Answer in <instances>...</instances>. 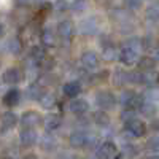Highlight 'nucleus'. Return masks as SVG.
<instances>
[{"instance_id":"obj_1","label":"nucleus","mask_w":159,"mask_h":159,"mask_svg":"<svg viewBox=\"0 0 159 159\" xmlns=\"http://www.w3.org/2000/svg\"><path fill=\"white\" fill-rule=\"evenodd\" d=\"M110 19L111 22L119 29V32H132L134 30V21H132V15L126 8H113L110 10Z\"/></svg>"},{"instance_id":"obj_2","label":"nucleus","mask_w":159,"mask_h":159,"mask_svg":"<svg viewBox=\"0 0 159 159\" xmlns=\"http://www.w3.org/2000/svg\"><path fill=\"white\" fill-rule=\"evenodd\" d=\"M118 102L123 108L140 110V107L145 102V97H143V94H139V92H135L134 89H124L121 94H119Z\"/></svg>"},{"instance_id":"obj_3","label":"nucleus","mask_w":159,"mask_h":159,"mask_svg":"<svg viewBox=\"0 0 159 159\" xmlns=\"http://www.w3.org/2000/svg\"><path fill=\"white\" fill-rule=\"evenodd\" d=\"M124 134L132 137V139L143 137L145 134H147V124H145L142 119L135 118L129 123H124Z\"/></svg>"},{"instance_id":"obj_4","label":"nucleus","mask_w":159,"mask_h":159,"mask_svg":"<svg viewBox=\"0 0 159 159\" xmlns=\"http://www.w3.org/2000/svg\"><path fill=\"white\" fill-rule=\"evenodd\" d=\"M118 99L115 97V94L111 91H99L96 94V105L99 107V110H111L115 105H116Z\"/></svg>"},{"instance_id":"obj_5","label":"nucleus","mask_w":159,"mask_h":159,"mask_svg":"<svg viewBox=\"0 0 159 159\" xmlns=\"http://www.w3.org/2000/svg\"><path fill=\"white\" fill-rule=\"evenodd\" d=\"M99 29H100V24H99L97 16H88L78 25L80 34H83V35H96L99 34Z\"/></svg>"},{"instance_id":"obj_6","label":"nucleus","mask_w":159,"mask_h":159,"mask_svg":"<svg viewBox=\"0 0 159 159\" xmlns=\"http://www.w3.org/2000/svg\"><path fill=\"white\" fill-rule=\"evenodd\" d=\"M56 32H57V37L62 40V42H70V40L75 37L76 29H75V24H73L72 21L64 19V21H61V22L57 24Z\"/></svg>"},{"instance_id":"obj_7","label":"nucleus","mask_w":159,"mask_h":159,"mask_svg":"<svg viewBox=\"0 0 159 159\" xmlns=\"http://www.w3.org/2000/svg\"><path fill=\"white\" fill-rule=\"evenodd\" d=\"M97 159H116L118 157V148L113 142H103L99 145L96 151Z\"/></svg>"},{"instance_id":"obj_8","label":"nucleus","mask_w":159,"mask_h":159,"mask_svg":"<svg viewBox=\"0 0 159 159\" xmlns=\"http://www.w3.org/2000/svg\"><path fill=\"white\" fill-rule=\"evenodd\" d=\"M42 121H43L42 115H40L38 111H34V110L24 111L22 116H21V126H22V129H34Z\"/></svg>"},{"instance_id":"obj_9","label":"nucleus","mask_w":159,"mask_h":159,"mask_svg":"<svg viewBox=\"0 0 159 159\" xmlns=\"http://www.w3.org/2000/svg\"><path fill=\"white\" fill-rule=\"evenodd\" d=\"M80 62H81V65H83L84 70H88V72H89V70H96V69L99 67V56L96 54L94 51L88 49V51H83V52H81Z\"/></svg>"},{"instance_id":"obj_10","label":"nucleus","mask_w":159,"mask_h":159,"mask_svg":"<svg viewBox=\"0 0 159 159\" xmlns=\"http://www.w3.org/2000/svg\"><path fill=\"white\" fill-rule=\"evenodd\" d=\"M88 140H89V134L84 130H73L69 135V145L72 148H84L88 147Z\"/></svg>"},{"instance_id":"obj_11","label":"nucleus","mask_w":159,"mask_h":159,"mask_svg":"<svg viewBox=\"0 0 159 159\" xmlns=\"http://www.w3.org/2000/svg\"><path fill=\"white\" fill-rule=\"evenodd\" d=\"M21 119L18 118V115L13 113L11 110L2 113V119H0V129H2V134H7L8 130H11L13 127H16V124Z\"/></svg>"},{"instance_id":"obj_12","label":"nucleus","mask_w":159,"mask_h":159,"mask_svg":"<svg viewBox=\"0 0 159 159\" xmlns=\"http://www.w3.org/2000/svg\"><path fill=\"white\" fill-rule=\"evenodd\" d=\"M139 61H140L139 52L123 46L121 52H119V62H121L123 65H126V67H134V65L139 64Z\"/></svg>"},{"instance_id":"obj_13","label":"nucleus","mask_w":159,"mask_h":159,"mask_svg":"<svg viewBox=\"0 0 159 159\" xmlns=\"http://www.w3.org/2000/svg\"><path fill=\"white\" fill-rule=\"evenodd\" d=\"M2 81L5 84H18L22 81V72L18 67H8L3 75H2Z\"/></svg>"},{"instance_id":"obj_14","label":"nucleus","mask_w":159,"mask_h":159,"mask_svg":"<svg viewBox=\"0 0 159 159\" xmlns=\"http://www.w3.org/2000/svg\"><path fill=\"white\" fill-rule=\"evenodd\" d=\"M62 92L65 97L69 99H78V96L81 94V83L78 81V80H70V81H67L64 86H62Z\"/></svg>"},{"instance_id":"obj_15","label":"nucleus","mask_w":159,"mask_h":159,"mask_svg":"<svg viewBox=\"0 0 159 159\" xmlns=\"http://www.w3.org/2000/svg\"><path fill=\"white\" fill-rule=\"evenodd\" d=\"M37 140H38V135H37L35 129H21V132H19V142H21L22 147L30 148V147H34V145L37 143Z\"/></svg>"},{"instance_id":"obj_16","label":"nucleus","mask_w":159,"mask_h":159,"mask_svg":"<svg viewBox=\"0 0 159 159\" xmlns=\"http://www.w3.org/2000/svg\"><path fill=\"white\" fill-rule=\"evenodd\" d=\"M40 42L43 43V46L46 48H52L57 45V32H54L52 29H42L40 30Z\"/></svg>"},{"instance_id":"obj_17","label":"nucleus","mask_w":159,"mask_h":159,"mask_svg":"<svg viewBox=\"0 0 159 159\" xmlns=\"http://www.w3.org/2000/svg\"><path fill=\"white\" fill-rule=\"evenodd\" d=\"M62 124V116L59 113H49L43 118V126L48 132H54L61 127Z\"/></svg>"},{"instance_id":"obj_18","label":"nucleus","mask_w":159,"mask_h":159,"mask_svg":"<svg viewBox=\"0 0 159 159\" xmlns=\"http://www.w3.org/2000/svg\"><path fill=\"white\" fill-rule=\"evenodd\" d=\"M119 52H121V51H118V48H116L113 43H110V45L102 46L100 57H102L105 62H115V61H119Z\"/></svg>"},{"instance_id":"obj_19","label":"nucleus","mask_w":159,"mask_h":159,"mask_svg":"<svg viewBox=\"0 0 159 159\" xmlns=\"http://www.w3.org/2000/svg\"><path fill=\"white\" fill-rule=\"evenodd\" d=\"M19 102H21V91L19 89L11 88V89H8L5 92V96H3V105L13 108V107H16Z\"/></svg>"},{"instance_id":"obj_20","label":"nucleus","mask_w":159,"mask_h":159,"mask_svg":"<svg viewBox=\"0 0 159 159\" xmlns=\"http://www.w3.org/2000/svg\"><path fill=\"white\" fill-rule=\"evenodd\" d=\"M24 42L19 38V37H11L8 38V42H7V51L10 52L11 56H21V52H22V45Z\"/></svg>"},{"instance_id":"obj_21","label":"nucleus","mask_w":159,"mask_h":159,"mask_svg":"<svg viewBox=\"0 0 159 159\" xmlns=\"http://www.w3.org/2000/svg\"><path fill=\"white\" fill-rule=\"evenodd\" d=\"M43 94H45L43 86L40 84L38 81H34V83H30V84H29V88L25 89V97H27V99H30V100H40Z\"/></svg>"},{"instance_id":"obj_22","label":"nucleus","mask_w":159,"mask_h":159,"mask_svg":"<svg viewBox=\"0 0 159 159\" xmlns=\"http://www.w3.org/2000/svg\"><path fill=\"white\" fill-rule=\"evenodd\" d=\"M69 108H70V111H72L73 115H84V113L89 110V103H88V100L78 97V99H73V100L70 102Z\"/></svg>"},{"instance_id":"obj_23","label":"nucleus","mask_w":159,"mask_h":159,"mask_svg":"<svg viewBox=\"0 0 159 159\" xmlns=\"http://www.w3.org/2000/svg\"><path fill=\"white\" fill-rule=\"evenodd\" d=\"M156 61H154V57L153 56H142L140 57V61H139V64H137V69H139V72H142V73H145V72H153V70H156Z\"/></svg>"},{"instance_id":"obj_24","label":"nucleus","mask_w":159,"mask_h":159,"mask_svg":"<svg viewBox=\"0 0 159 159\" xmlns=\"http://www.w3.org/2000/svg\"><path fill=\"white\" fill-rule=\"evenodd\" d=\"M48 54H46V51H45V48L43 46H32L30 48V52H29V59L32 61V62H35L38 67H40V64H42L43 61H45V57H46Z\"/></svg>"},{"instance_id":"obj_25","label":"nucleus","mask_w":159,"mask_h":159,"mask_svg":"<svg viewBox=\"0 0 159 159\" xmlns=\"http://www.w3.org/2000/svg\"><path fill=\"white\" fill-rule=\"evenodd\" d=\"M111 81L115 86H124L126 83H129V72L124 69H116L111 75Z\"/></svg>"},{"instance_id":"obj_26","label":"nucleus","mask_w":159,"mask_h":159,"mask_svg":"<svg viewBox=\"0 0 159 159\" xmlns=\"http://www.w3.org/2000/svg\"><path fill=\"white\" fill-rule=\"evenodd\" d=\"M38 102H40V107L42 108L51 110V108H54L57 105V97H56V94H52V92H45Z\"/></svg>"},{"instance_id":"obj_27","label":"nucleus","mask_w":159,"mask_h":159,"mask_svg":"<svg viewBox=\"0 0 159 159\" xmlns=\"http://www.w3.org/2000/svg\"><path fill=\"white\" fill-rule=\"evenodd\" d=\"M92 123L100 127H107V126H110V116L103 110H96L92 113Z\"/></svg>"},{"instance_id":"obj_28","label":"nucleus","mask_w":159,"mask_h":159,"mask_svg":"<svg viewBox=\"0 0 159 159\" xmlns=\"http://www.w3.org/2000/svg\"><path fill=\"white\" fill-rule=\"evenodd\" d=\"M139 111H140V115H143L145 118L154 119V116L157 115V107H156V103H154V102H148V100H145Z\"/></svg>"},{"instance_id":"obj_29","label":"nucleus","mask_w":159,"mask_h":159,"mask_svg":"<svg viewBox=\"0 0 159 159\" xmlns=\"http://www.w3.org/2000/svg\"><path fill=\"white\" fill-rule=\"evenodd\" d=\"M142 84H147L148 88L157 86V84H159V72L153 70V72H145V73H142Z\"/></svg>"},{"instance_id":"obj_30","label":"nucleus","mask_w":159,"mask_h":159,"mask_svg":"<svg viewBox=\"0 0 159 159\" xmlns=\"http://www.w3.org/2000/svg\"><path fill=\"white\" fill-rule=\"evenodd\" d=\"M145 18L148 21H159V0L147 7V10H145Z\"/></svg>"},{"instance_id":"obj_31","label":"nucleus","mask_w":159,"mask_h":159,"mask_svg":"<svg viewBox=\"0 0 159 159\" xmlns=\"http://www.w3.org/2000/svg\"><path fill=\"white\" fill-rule=\"evenodd\" d=\"M124 48H129L135 52H140V49H143L142 46V38H137V37H130L124 42Z\"/></svg>"},{"instance_id":"obj_32","label":"nucleus","mask_w":159,"mask_h":159,"mask_svg":"<svg viewBox=\"0 0 159 159\" xmlns=\"http://www.w3.org/2000/svg\"><path fill=\"white\" fill-rule=\"evenodd\" d=\"M56 147H57V142H56V139L52 137L51 134H46L42 139V148L45 151H52V150H56Z\"/></svg>"},{"instance_id":"obj_33","label":"nucleus","mask_w":159,"mask_h":159,"mask_svg":"<svg viewBox=\"0 0 159 159\" xmlns=\"http://www.w3.org/2000/svg\"><path fill=\"white\" fill-rule=\"evenodd\" d=\"M2 156H3V159H18L19 157V148L15 147V145H8V147L3 148Z\"/></svg>"},{"instance_id":"obj_34","label":"nucleus","mask_w":159,"mask_h":159,"mask_svg":"<svg viewBox=\"0 0 159 159\" xmlns=\"http://www.w3.org/2000/svg\"><path fill=\"white\" fill-rule=\"evenodd\" d=\"M143 97H145V100L154 102V103H156V100H159V88H157V86L148 88L147 91L143 92Z\"/></svg>"},{"instance_id":"obj_35","label":"nucleus","mask_w":159,"mask_h":159,"mask_svg":"<svg viewBox=\"0 0 159 159\" xmlns=\"http://www.w3.org/2000/svg\"><path fill=\"white\" fill-rule=\"evenodd\" d=\"M70 8L75 13H83V11L88 10V2L86 0H73V2L70 3Z\"/></svg>"},{"instance_id":"obj_36","label":"nucleus","mask_w":159,"mask_h":159,"mask_svg":"<svg viewBox=\"0 0 159 159\" xmlns=\"http://www.w3.org/2000/svg\"><path fill=\"white\" fill-rule=\"evenodd\" d=\"M123 2H124V8L129 11H137L143 5V0H123Z\"/></svg>"},{"instance_id":"obj_37","label":"nucleus","mask_w":159,"mask_h":159,"mask_svg":"<svg viewBox=\"0 0 159 159\" xmlns=\"http://www.w3.org/2000/svg\"><path fill=\"white\" fill-rule=\"evenodd\" d=\"M139 110H132V108H123L121 111V119L124 123H129L132 119H135V115H137Z\"/></svg>"},{"instance_id":"obj_38","label":"nucleus","mask_w":159,"mask_h":159,"mask_svg":"<svg viewBox=\"0 0 159 159\" xmlns=\"http://www.w3.org/2000/svg\"><path fill=\"white\" fill-rule=\"evenodd\" d=\"M147 148H148L150 151L159 153V135H153L151 139H148V142H147Z\"/></svg>"},{"instance_id":"obj_39","label":"nucleus","mask_w":159,"mask_h":159,"mask_svg":"<svg viewBox=\"0 0 159 159\" xmlns=\"http://www.w3.org/2000/svg\"><path fill=\"white\" fill-rule=\"evenodd\" d=\"M52 7H54V10L56 11H67L69 8H70V3L67 2V0H56L54 3H52Z\"/></svg>"},{"instance_id":"obj_40","label":"nucleus","mask_w":159,"mask_h":159,"mask_svg":"<svg viewBox=\"0 0 159 159\" xmlns=\"http://www.w3.org/2000/svg\"><path fill=\"white\" fill-rule=\"evenodd\" d=\"M52 67H54V59L49 57V56H46V57H45V61H43L42 64H40V69H43V70H46V72L52 70Z\"/></svg>"},{"instance_id":"obj_41","label":"nucleus","mask_w":159,"mask_h":159,"mask_svg":"<svg viewBox=\"0 0 159 159\" xmlns=\"http://www.w3.org/2000/svg\"><path fill=\"white\" fill-rule=\"evenodd\" d=\"M142 46H143V49H145V51L153 49V46H154V38H153V37H150V35H147L145 38H142Z\"/></svg>"},{"instance_id":"obj_42","label":"nucleus","mask_w":159,"mask_h":159,"mask_svg":"<svg viewBox=\"0 0 159 159\" xmlns=\"http://www.w3.org/2000/svg\"><path fill=\"white\" fill-rule=\"evenodd\" d=\"M19 8H24V7H29L30 3H32V0H13Z\"/></svg>"},{"instance_id":"obj_43","label":"nucleus","mask_w":159,"mask_h":159,"mask_svg":"<svg viewBox=\"0 0 159 159\" xmlns=\"http://www.w3.org/2000/svg\"><path fill=\"white\" fill-rule=\"evenodd\" d=\"M96 2H97L99 5H102V7H110L113 0H96Z\"/></svg>"},{"instance_id":"obj_44","label":"nucleus","mask_w":159,"mask_h":159,"mask_svg":"<svg viewBox=\"0 0 159 159\" xmlns=\"http://www.w3.org/2000/svg\"><path fill=\"white\" fill-rule=\"evenodd\" d=\"M21 159H38V157H37V154H34V153H29V154H24Z\"/></svg>"},{"instance_id":"obj_45","label":"nucleus","mask_w":159,"mask_h":159,"mask_svg":"<svg viewBox=\"0 0 159 159\" xmlns=\"http://www.w3.org/2000/svg\"><path fill=\"white\" fill-rule=\"evenodd\" d=\"M153 57H154L156 62H159V48H156V49L153 51Z\"/></svg>"},{"instance_id":"obj_46","label":"nucleus","mask_w":159,"mask_h":159,"mask_svg":"<svg viewBox=\"0 0 159 159\" xmlns=\"http://www.w3.org/2000/svg\"><path fill=\"white\" fill-rule=\"evenodd\" d=\"M147 159H159V154H151V156H148Z\"/></svg>"}]
</instances>
